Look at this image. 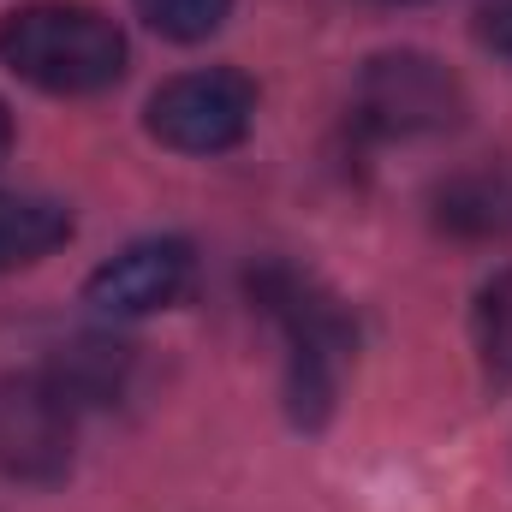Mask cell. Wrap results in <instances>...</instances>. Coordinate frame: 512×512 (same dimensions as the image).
<instances>
[{
	"mask_svg": "<svg viewBox=\"0 0 512 512\" xmlns=\"http://www.w3.org/2000/svg\"><path fill=\"white\" fill-rule=\"evenodd\" d=\"M245 292H251L256 310L286 334V399H292V417L304 429H316L334 411L340 370H346L352 340H358L352 316L340 310V298L316 274H304V268H292L280 256L256 262L245 274Z\"/></svg>",
	"mask_w": 512,
	"mask_h": 512,
	"instance_id": "6da1fadb",
	"label": "cell"
},
{
	"mask_svg": "<svg viewBox=\"0 0 512 512\" xmlns=\"http://www.w3.org/2000/svg\"><path fill=\"white\" fill-rule=\"evenodd\" d=\"M0 66L42 96H96L126 78V36L84 0H30L0 18Z\"/></svg>",
	"mask_w": 512,
	"mask_h": 512,
	"instance_id": "7a4b0ae2",
	"label": "cell"
},
{
	"mask_svg": "<svg viewBox=\"0 0 512 512\" xmlns=\"http://www.w3.org/2000/svg\"><path fill=\"white\" fill-rule=\"evenodd\" d=\"M352 120L370 137H435L465 120V84L417 48H393L364 60L358 90H352Z\"/></svg>",
	"mask_w": 512,
	"mask_h": 512,
	"instance_id": "3957f363",
	"label": "cell"
},
{
	"mask_svg": "<svg viewBox=\"0 0 512 512\" xmlns=\"http://www.w3.org/2000/svg\"><path fill=\"white\" fill-rule=\"evenodd\" d=\"M251 120H256V84L233 66L179 72L143 108L149 137L161 149H179V155H227L251 137Z\"/></svg>",
	"mask_w": 512,
	"mask_h": 512,
	"instance_id": "277c9868",
	"label": "cell"
},
{
	"mask_svg": "<svg viewBox=\"0 0 512 512\" xmlns=\"http://www.w3.org/2000/svg\"><path fill=\"white\" fill-rule=\"evenodd\" d=\"M78 453V399L48 370L0 376V477L60 483Z\"/></svg>",
	"mask_w": 512,
	"mask_h": 512,
	"instance_id": "5b68a950",
	"label": "cell"
},
{
	"mask_svg": "<svg viewBox=\"0 0 512 512\" xmlns=\"http://www.w3.org/2000/svg\"><path fill=\"white\" fill-rule=\"evenodd\" d=\"M191 274H197V256L185 239H137L90 274L84 304L108 322H137V316L173 310L191 292Z\"/></svg>",
	"mask_w": 512,
	"mask_h": 512,
	"instance_id": "8992f818",
	"label": "cell"
},
{
	"mask_svg": "<svg viewBox=\"0 0 512 512\" xmlns=\"http://www.w3.org/2000/svg\"><path fill=\"white\" fill-rule=\"evenodd\" d=\"M72 239V209L30 191H0V274L30 268Z\"/></svg>",
	"mask_w": 512,
	"mask_h": 512,
	"instance_id": "52a82bcc",
	"label": "cell"
},
{
	"mask_svg": "<svg viewBox=\"0 0 512 512\" xmlns=\"http://www.w3.org/2000/svg\"><path fill=\"white\" fill-rule=\"evenodd\" d=\"M126 364H131V352L126 346H114V340H72V346H60V358L48 364V376L66 387V393L78 399V411H84V405L120 393Z\"/></svg>",
	"mask_w": 512,
	"mask_h": 512,
	"instance_id": "ba28073f",
	"label": "cell"
},
{
	"mask_svg": "<svg viewBox=\"0 0 512 512\" xmlns=\"http://www.w3.org/2000/svg\"><path fill=\"white\" fill-rule=\"evenodd\" d=\"M441 227L465 233V239H489L512 227V197L501 179H453L441 191Z\"/></svg>",
	"mask_w": 512,
	"mask_h": 512,
	"instance_id": "9c48e42d",
	"label": "cell"
},
{
	"mask_svg": "<svg viewBox=\"0 0 512 512\" xmlns=\"http://www.w3.org/2000/svg\"><path fill=\"white\" fill-rule=\"evenodd\" d=\"M471 334H477V352L495 376L512 382V268L495 274L483 292H477V310H471Z\"/></svg>",
	"mask_w": 512,
	"mask_h": 512,
	"instance_id": "30bf717a",
	"label": "cell"
},
{
	"mask_svg": "<svg viewBox=\"0 0 512 512\" xmlns=\"http://www.w3.org/2000/svg\"><path fill=\"white\" fill-rule=\"evenodd\" d=\"M131 6L167 42H209L233 12V0H131Z\"/></svg>",
	"mask_w": 512,
	"mask_h": 512,
	"instance_id": "8fae6325",
	"label": "cell"
},
{
	"mask_svg": "<svg viewBox=\"0 0 512 512\" xmlns=\"http://www.w3.org/2000/svg\"><path fill=\"white\" fill-rule=\"evenodd\" d=\"M477 36H483V48L512 60V0H483L477 6Z\"/></svg>",
	"mask_w": 512,
	"mask_h": 512,
	"instance_id": "7c38bea8",
	"label": "cell"
},
{
	"mask_svg": "<svg viewBox=\"0 0 512 512\" xmlns=\"http://www.w3.org/2000/svg\"><path fill=\"white\" fill-rule=\"evenodd\" d=\"M6 149H12V114H6V102H0V161H6Z\"/></svg>",
	"mask_w": 512,
	"mask_h": 512,
	"instance_id": "4fadbf2b",
	"label": "cell"
},
{
	"mask_svg": "<svg viewBox=\"0 0 512 512\" xmlns=\"http://www.w3.org/2000/svg\"><path fill=\"white\" fill-rule=\"evenodd\" d=\"M382 6H423V0H382Z\"/></svg>",
	"mask_w": 512,
	"mask_h": 512,
	"instance_id": "5bb4252c",
	"label": "cell"
}]
</instances>
